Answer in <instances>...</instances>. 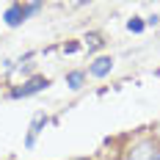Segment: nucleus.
Masks as SVG:
<instances>
[{"mask_svg": "<svg viewBox=\"0 0 160 160\" xmlns=\"http://www.w3.org/2000/svg\"><path fill=\"white\" fill-rule=\"evenodd\" d=\"M127 160H160V146L155 141H141L127 152Z\"/></svg>", "mask_w": 160, "mask_h": 160, "instance_id": "nucleus-1", "label": "nucleus"}, {"mask_svg": "<svg viewBox=\"0 0 160 160\" xmlns=\"http://www.w3.org/2000/svg\"><path fill=\"white\" fill-rule=\"evenodd\" d=\"M47 86H50V80H47V78H31L25 86L14 88V91H11V97H14V99H19V97H31V94H39V91H44Z\"/></svg>", "mask_w": 160, "mask_h": 160, "instance_id": "nucleus-2", "label": "nucleus"}, {"mask_svg": "<svg viewBox=\"0 0 160 160\" xmlns=\"http://www.w3.org/2000/svg\"><path fill=\"white\" fill-rule=\"evenodd\" d=\"M3 19H6V25H8V28L22 25V22H25V6H19V3L8 6V8H6V14H3Z\"/></svg>", "mask_w": 160, "mask_h": 160, "instance_id": "nucleus-3", "label": "nucleus"}, {"mask_svg": "<svg viewBox=\"0 0 160 160\" xmlns=\"http://www.w3.org/2000/svg\"><path fill=\"white\" fill-rule=\"evenodd\" d=\"M44 124H47V116H44V113H36L33 122H31V132H28V138H25V146H33V144H36V135L42 132Z\"/></svg>", "mask_w": 160, "mask_h": 160, "instance_id": "nucleus-4", "label": "nucleus"}, {"mask_svg": "<svg viewBox=\"0 0 160 160\" xmlns=\"http://www.w3.org/2000/svg\"><path fill=\"white\" fill-rule=\"evenodd\" d=\"M111 69H113V58H108V55H102V58H97L94 64H91V75L94 78H105V75H111Z\"/></svg>", "mask_w": 160, "mask_h": 160, "instance_id": "nucleus-5", "label": "nucleus"}, {"mask_svg": "<svg viewBox=\"0 0 160 160\" xmlns=\"http://www.w3.org/2000/svg\"><path fill=\"white\" fill-rule=\"evenodd\" d=\"M83 80H86L83 72H69V75H66V86H69L72 91H78L80 86H83Z\"/></svg>", "mask_w": 160, "mask_h": 160, "instance_id": "nucleus-6", "label": "nucleus"}, {"mask_svg": "<svg viewBox=\"0 0 160 160\" xmlns=\"http://www.w3.org/2000/svg\"><path fill=\"white\" fill-rule=\"evenodd\" d=\"M127 31L130 33H141V31H144V22H141L138 17H132V19L127 22Z\"/></svg>", "mask_w": 160, "mask_h": 160, "instance_id": "nucleus-7", "label": "nucleus"}, {"mask_svg": "<svg viewBox=\"0 0 160 160\" xmlns=\"http://www.w3.org/2000/svg\"><path fill=\"white\" fill-rule=\"evenodd\" d=\"M86 44H88V47H99L102 42H99V36H97V33H88V36H86Z\"/></svg>", "mask_w": 160, "mask_h": 160, "instance_id": "nucleus-8", "label": "nucleus"}, {"mask_svg": "<svg viewBox=\"0 0 160 160\" xmlns=\"http://www.w3.org/2000/svg\"><path fill=\"white\" fill-rule=\"evenodd\" d=\"M39 8H42V3H28V6H25V17H28V14H36Z\"/></svg>", "mask_w": 160, "mask_h": 160, "instance_id": "nucleus-9", "label": "nucleus"}, {"mask_svg": "<svg viewBox=\"0 0 160 160\" xmlns=\"http://www.w3.org/2000/svg\"><path fill=\"white\" fill-rule=\"evenodd\" d=\"M64 52H78V44L72 42V44H64Z\"/></svg>", "mask_w": 160, "mask_h": 160, "instance_id": "nucleus-10", "label": "nucleus"}]
</instances>
